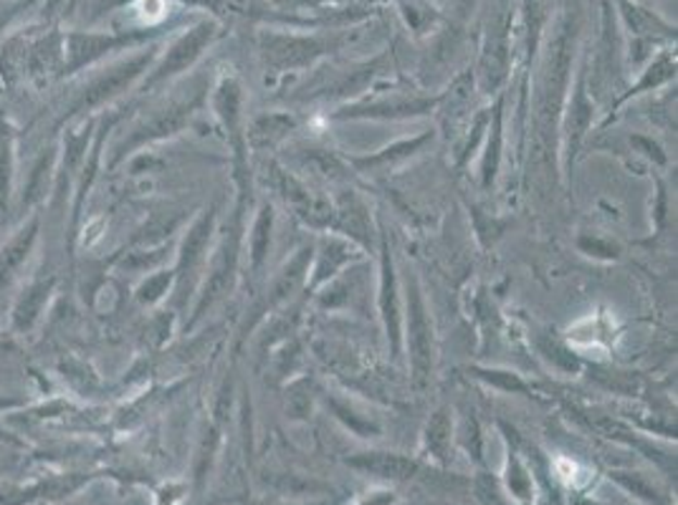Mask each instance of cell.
I'll return each instance as SVG.
<instances>
[{"label": "cell", "instance_id": "6da1fadb", "mask_svg": "<svg viewBox=\"0 0 678 505\" xmlns=\"http://www.w3.org/2000/svg\"><path fill=\"white\" fill-rule=\"evenodd\" d=\"M403 344L407 349V364H411V379L415 390H423L434 377L436 364V344H434V324L426 306V296L418 278L407 274L405 278V337Z\"/></svg>", "mask_w": 678, "mask_h": 505}, {"label": "cell", "instance_id": "7a4b0ae2", "mask_svg": "<svg viewBox=\"0 0 678 505\" xmlns=\"http://www.w3.org/2000/svg\"><path fill=\"white\" fill-rule=\"evenodd\" d=\"M380 318L385 326V337H388L390 356L400 359L403 354V308H400L398 299V278H395V263H392V253L388 245V238L380 240Z\"/></svg>", "mask_w": 678, "mask_h": 505}, {"label": "cell", "instance_id": "3957f363", "mask_svg": "<svg viewBox=\"0 0 678 505\" xmlns=\"http://www.w3.org/2000/svg\"><path fill=\"white\" fill-rule=\"evenodd\" d=\"M344 465H350L352 470L362 472V476H369L375 480H382V483H411V480L418 476L423 463L418 457L403 455V453H390V450H367V453L350 455L344 460Z\"/></svg>", "mask_w": 678, "mask_h": 505}, {"label": "cell", "instance_id": "277c9868", "mask_svg": "<svg viewBox=\"0 0 678 505\" xmlns=\"http://www.w3.org/2000/svg\"><path fill=\"white\" fill-rule=\"evenodd\" d=\"M436 106V99H395V101H375L367 106H347L342 112L332 114V119H411V116H426Z\"/></svg>", "mask_w": 678, "mask_h": 505}, {"label": "cell", "instance_id": "5b68a950", "mask_svg": "<svg viewBox=\"0 0 678 505\" xmlns=\"http://www.w3.org/2000/svg\"><path fill=\"white\" fill-rule=\"evenodd\" d=\"M592 119H595V106H592V101L585 94V87L580 81V87L575 89L573 99H569L567 112L560 116L562 137H565L567 165H573V160L577 157V150H580L585 135L590 131Z\"/></svg>", "mask_w": 678, "mask_h": 505}, {"label": "cell", "instance_id": "8992f818", "mask_svg": "<svg viewBox=\"0 0 678 505\" xmlns=\"http://www.w3.org/2000/svg\"><path fill=\"white\" fill-rule=\"evenodd\" d=\"M238 251H241V210H238L234 230H230L226 243H223V251L218 255V261H215L213 276H211V281H208V289H205L203 306H211L215 299L226 296V293L234 289L236 270H238Z\"/></svg>", "mask_w": 678, "mask_h": 505}, {"label": "cell", "instance_id": "52a82bcc", "mask_svg": "<svg viewBox=\"0 0 678 505\" xmlns=\"http://www.w3.org/2000/svg\"><path fill=\"white\" fill-rule=\"evenodd\" d=\"M357 258L354 253V243L350 238L342 236H327L322 240V245L317 248V261H314V268L310 270L312 274V289H319L322 283H327L329 278H335L339 270H342L347 263Z\"/></svg>", "mask_w": 678, "mask_h": 505}, {"label": "cell", "instance_id": "ba28073f", "mask_svg": "<svg viewBox=\"0 0 678 505\" xmlns=\"http://www.w3.org/2000/svg\"><path fill=\"white\" fill-rule=\"evenodd\" d=\"M430 139H434V131H423L418 137L400 139V142H392L390 147H382V150L367 154V157H350V165L354 169H360V173H369V169H392L403 165L405 160H411L413 154H418Z\"/></svg>", "mask_w": 678, "mask_h": 505}, {"label": "cell", "instance_id": "9c48e42d", "mask_svg": "<svg viewBox=\"0 0 678 505\" xmlns=\"http://www.w3.org/2000/svg\"><path fill=\"white\" fill-rule=\"evenodd\" d=\"M423 450L438 465H451L453 457V417L449 407L436 409L423 430Z\"/></svg>", "mask_w": 678, "mask_h": 505}, {"label": "cell", "instance_id": "30bf717a", "mask_svg": "<svg viewBox=\"0 0 678 505\" xmlns=\"http://www.w3.org/2000/svg\"><path fill=\"white\" fill-rule=\"evenodd\" d=\"M489 137L487 147H484V160H481V185L484 190H489L497 180L499 173V162H502V150H504V109L502 99L497 101L494 112H489Z\"/></svg>", "mask_w": 678, "mask_h": 505}, {"label": "cell", "instance_id": "8fae6325", "mask_svg": "<svg viewBox=\"0 0 678 505\" xmlns=\"http://www.w3.org/2000/svg\"><path fill=\"white\" fill-rule=\"evenodd\" d=\"M502 485L508 498L519 505H535L537 491H535V476L527 468V463L522 460L516 450L508 447L506 453V465H504V478Z\"/></svg>", "mask_w": 678, "mask_h": 505}, {"label": "cell", "instance_id": "7c38bea8", "mask_svg": "<svg viewBox=\"0 0 678 505\" xmlns=\"http://www.w3.org/2000/svg\"><path fill=\"white\" fill-rule=\"evenodd\" d=\"M272 228H274V210L272 205H261L249 232V266L253 276H261V270L266 266L268 248H272Z\"/></svg>", "mask_w": 678, "mask_h": 505}, {"label": "cell", "instance_id": "4fadbf2b", "mask_svg": "<svg viewBox=\"0 0 678 505\" xmlns=\"http://www.w3.org/2000/svg\"><path fill=\"white\" fill-rule=\"evenodd\" d=\"M297 127V122L289 114H264L251 124V129L246 131V144L253 147H268L276 144L279 139Z\"/></svg>", "mask_w": 678, "mask_h": 505}, {"label": "cell", "instance_id": "5bb4252c", "mask_svg": "<svg viewBox=\"0 0 678 505\" xmlns=\"http://www.w3.org/2000/svg\"><path fill=\"white\" fill-rule=\"evenodd\" d=\"M472 488H474L476 501H479L481 505H512V498H508L502 485V478H497L494 472H489L487 468H481L479 472H476L472 480Z\"/></svg>", "mask_w": 678, "mask_h": 505}, {"label": "cell", "instance_id": "9a60e30c", "mask_svg": "<svg viewBox=\"0 0 678 505\" xmlns=\"http://www.w3.org/2000/svg\"><path fill=\"white\" fill-rule=\"evenodd\" d=\"M611 480H615V483H618L620 488H626V491L630 495H636L638 501H643V503H649V505H666L664 495L658 493V488L653 485V483H649V480H645L643 476H638V472L615 470V472H611Z\"/></svg>", "mask_w": 678, "mask_h": 505}, {"label": "cell", "instance_id": "2e32d148", "mask_svg": "<svg viewBox=\"0 0 678 505\" xmlns=\"http://www.w3.org/2000/svg\"><path fill=\"white\" fill-rule=\"evenodd\" d=\"M474 377L489 384L491 390L506 394H529V384L519 375L506 369H474Z\"/></svg>", "mask_w": 678, "mask_h": 505}, {"label": "cell", "instance_id": "e0dca14e", "mask_svg": "<svg viewBox=\"0 0 678 505\" xmlns=\"http://www.w3.org/2000/svg\"><path fill=\"white\" fill-rule=\"evenodd\" d=\"M459 440L468 453V457H474V463L479 465V468H487V463H484L481 427H479V419L474 417V412H468V415L464 417V425H461V430H459Z\"/></svg>", "mask_w": 678, "mask_h": 505}, {"label": "cell", "instance_id": "ac0fdd59", "mask_svg": "<svg viewBox=\"0 0 678 505\" xmlns=\"http://www.w3.org/2000/svg\"><path fill=\"white\" fill-rule=\"evenodd\" d=\"M580 248L588 255H595V258H618V248L605 243V240H600V238H592V240L582 238Z\"/></svg>", "mask_w": 678, "mask_h": 505}, {"label": "cell", "instance_id": "d6986e66", "mask_svg": "<svg viewBox=\"0 0 678 505\" xmlns=\"http://www.w3.org/2000/svg\"><path fill=\"white\" fill-rule=\"evenodd\" d=\"M661 72H666V68H653V76H645V79L638 84L636 89H630V94H626V97H620L618 101H615V109H618L620 104H626V101L630 99V97H636V94H643L645 89H653V87H658V84H664L666 79H668V74H661Z\"/></svg>", "mask_w": 678, "mask_h": 505}, {"label": "cell", "instance_id": "ffe728a7", "mask_svg": "<svg viewBox=\"0 0 678 505\" xmlns=\"http://www.w3.org/2000/svg\"><path fill=\"white\" fill-rule=\"evenodd\" d=\"M398 501H400V498H398V493H395V491H388V488H380V491L365 493L354 505H398Z\"/></svg>", "mask_w": 678, "mask_h": 505}, {"label": "cell", "instance_id": "44dd1931", "mask_svg": "<svg viewBox=\"0 0 678 505\" xmlns=\"http://www.w3.org/2000/svg\"><path fill=\"white\" fill-rule=\"evenodd\" d=\"M142 18L148 23H155L165 15V0H142L140 3Z\"/></svg>", "mask_w": 678, "mask_h": 505}, {"label": "cell", "instance_id": "7402d4cb", "mask_svg": "<svg viewBox=\"0 0 678 505\" xmlns=\"http://www.w3.org/2000/svg\"><path fill=\"white\" fill-rule=\"evenodd\" d=\"M633 144L636 147H641L643 150V154H649L651 160H656L658 165H664L666 162V157H664V152H661V147L653 142V139H649V137H633Z\"/></svg>", "mask_w": 678, "mask_h": 505}, {"label": "cell", "instance_id": "603a6c76", "mask_svg": "<svg viewBox=\"0 0 678 505\" xmlns=\"http://www.w3.org/2000/svg\"><path fill=\"white\" fill-rule=\"evenodd\" d=\"M279 505H332L329 501H291V503H279Z\"/></svg>", "mask_w": 678, "mask_h": 505}, {"label": "cell", "instance_id": "cb8c5ba5", "mask_svg": "<svg viewBox=\"0 0 678 505\" xmlns=\"http://www.w3.org/2000/svg\"><path fill=\"white\" fill-rule=\"evenodd\" d=\"M573 505H600V503L590 501V498H575V501H573Z\"/></svg>", "mask_w": 678, "mask_h": 505}]
</instances>
